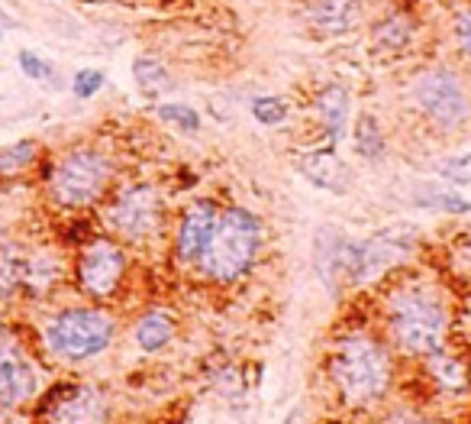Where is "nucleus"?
Masks as SVG:
<instances>
[{"label":"nucleus","mask_w":471,"mask_h":424,"mask_svg":"<svg viewBox=\"0 0 471 424\" xmlns=\"http://www.w3.org/2000/svg\"><path fill=\"white\" fill-rule=\"evenodd\" d=\"M48 424H107L104 395L88 383H65L42 402Z\"/></svg>","instance_id":"nucleus-11"},{"label":"nucleus","mask_w":471,"mask_h":424,"mask_svg":"<svg viewBox=\"0 0 471 424\" xmlns=\"http://www.w3.org/2000/svg\"><path fill=\"white\" fill-rule=\"evenodd\" d=\"M313 266H317L319 282L333 295L355 286V266H359V240L343 237L339 230L323 227L317 234V250H313Z\"/></svg>","instance_id":"nucleus-10"},{"label":"nucleus","mask_w":471,"mask_h":424,"mask_svg":"<svg viewBox=\"0 0 471 424\" xmlns=\"http://www.w3.org/2000/svg\"><path fill=\"white\" fill-rule=\"evenodd\" d=\"M104 224L120 243H149L165 227V201L153 185H126L107 201Z\"/></svg>","instance_id":"nucleus-7"},{"label":"nucleus","mask_w":471,"mask_h":424,"mask_svg":"<svg viewBox=\"0 0 471 424\" xmlns=\"http://www.w3.org/2000/svg\"><path fill=\"white\" fill-rule=\"evenodd\" d=\"M452 40H456V49L471 62V7L456 13V20H452Z\"/></svg>","instance_id":"nucleus-30"},{"label":"nucleus","mask_w":471,"mask_h":424,"mask_svg":"<svg viewBox=\"0 0 471 424\" xmlns=\"http://www.w3.org/2000/svg\"><path fill=\"white\" fill-rule=\"evenodd\" d=\"M416 230L414 227H388L375 237L359 240V266H355V286L378 282L414 253Z\"/></svg>","instance_id":"nucleus-9"},{"label":"nucleus","mask_w":471,"mask_h":424,"mask_svg":"<svg viewBox=\"0 0 471 424\" xmlns=\"http://www.w3.org/2000/svg\"><path fill=\"white\" fill-rule=\"evenodd\" d=\"M129 256L120 240L113 237H94L78 250L74 260V282L81 295H88L94 302H110L126 282Z\"/></svg>","instance_id":"nucleus-8"},{"label":"nucleus","mask_w":471,"mask_h":424,"mask_svg":"<svg viewBox=\"0 0 471 424\" xmlns=\"http://www.w3.org/2000/svg\"><path fill=\"white\" fill-rule=\"evenodd\" d=\"M36 159H39V143H36V139H20V143L0 146V179L20 175V172L30 169Z\"/></svg>","instance_id":"nucleus-23"},{"label":"nucleus","mask_w":471,"mask_h":424,"mask_svg":"<svg viewBox=\"0 0 471 424\" xmlns=\"http://www.w3.org/2000/svg\"><path fill=\"white\" fill-rule=\"evenodd\" d=\"M352 146H355V153H359L362 159H371V163H378V159L384 155L388 143H384L381 123H378L371 114L355 117V127H352Z\"/></svg>","instance_id":"nucleus-22"},{"label":"nucleus","mask_w":471,"mask_h":424,"mask_svg":"<svg viewBox=\"0 0 471 424\" xmlns=\"http://www.w3.org/2000/svg\"><path fill=\"white\" fill-rule=\"evenodd\" d=\"M258 246H262V221L252 211L232 204L216 214L210 240L197 260V269L214 286H232L252 269Z\"/></svg>","instance_id":"nucleus-3"},{"label":"nucleus","mask_w":471,"mask_h":424,"mask_svg":"<svg viewBox=\"0 0 471 424\" xmlns=\"http://www.w3.org/2000/svg\"><path fill=\"white\" fill-rule=\"evenodd\" d=\"M39 373L30 353L10 334H0V408H20L36 399Z\"/></svg>","instance_id":"nucleus-12"},{"label":"nucleus","mask_w":471,"mask_h":424,"mask_svg":"<svg viewBox=\"0 0 471 424\" xmlns=\"http://www.w3.org/2000/svg\"><path fill=\"white\" fill-rule=\"evenodd\" d=\"M420 208H436L446 214H471V201H465L462 195H456L452 188H426L420 191Z\"/></svg>","instance_id":"nucleus-24"},{"label":"nucleus","mask_w":471,"mask_h":424,"mask_svg":"<svg viewBox=\"0 0 471 424\" xmlns=\"http://www.w3.org/2000/svg\"><path fill=\"white\" fill-rule=\"evenodd\" d=\"M133 340L143 353H159L175 340V318L165 308L145 311L143 318L133 324Z\"/></svg>","instance_id":"nucleus-18"},{"label":"nucleus","mask_w":471,"mask_h":424,"mask_svg":"<svg viewBox=\"0 0 471 424\" xmlns=\"http://www.w3.org/2000/svg\"><path fill=\"white\" fill-rule=\"evenodd\" d=\"M313 107H317L319 123L327 127L329 146H336V143L345 137V127H349V114H352L349 88H345V84H327V88H319L317 98H313Z\"/></svg>","instance_id":"nucleus-16"},{"label":"nucleus","mask_w":471,"mask_h":424,"mask_svg":"<svg viewBox=\"0 0 471 424\" xmlns=\"http://www.w3.org/2000/svg\"><path fill=\"white\" fill-rule=\"evenodd\" d=\"M117 337V318L97 305H68L48 314L42 324V347L62 363H88L110 350Z\"/></svg>","instance_id":"nucleus-4"},{"label":"nucleus","mask_w":471,"mask_h":424,"mask_svg":"<svg viewBox=\"0 0 471 424\" xmlns=\"http://www.w3.org/2000/svg\"><path fill=\"white\" fill-rule=\"evenodd\" d=\"M155 117H159L161 123H171V127H178V130L184 133H197L200 130V114L194 110L191 104H159L155 107Z\"/></svg>","instance_id":"nucleus-25"},{"label":"nucleus","mask_w":471,"mask_h":424,"mask_svg":"<svg viewBox=\"0 0 471 424\" xmlns=\"http://www.w3.org/2000/svg\"><path fill=\"white\" fill-rule=\"evenodd\" d=\"M462 256H465V262H468V269H471V234L465 237V243H462Z\"/></svg>","instance_id":"nucleus-31"},{"label":"nucleus","mask_w":471,"mask_h":424,"mask_svg":"<svg viewBox=\"0 0 471 424\" xmlns=\"http://www.w3.org/2000/svg\"><path fill=\"white\" fill-rule=\"evenodd\" d=\"M436 172H440V179L452 181V185H471V153L449 155L436 165Z\"/></svg>","instance_id":"nucleus-28"},{"label":"nucleus","mask_w":471,"mask_h":424,"mask_svg":"<svg viewBox=\"0 0 471 424\" xmlns=\"http://www.w3.org/2000/svg\"><path fill=\"white\" fill-rule=\"evenodd\" d=\"M252 117L262 127H281L288 120V101L278 98V94H262V98L252 101Z\"/></svg>","instance_id":"nucleus-26"},{"label":"nucleus","mask_w":471,"mask_h":424,"mask_svg":"<svg viewBox=\"0 0 471 424\" xmlns=\"http://www.w3.org/2000/svg\"><path fill=\"white\" fill-rule=\"evenodd\" d=\"M26 250L23 243H7L0 246V302H10L13 295L23 292V278H26Z\"/></svg>","instance_id":"nucleus-19"},{"label":"nucleus","mask_w":471,"mask_h":424,"mask_svg":"<svg viewBox=\"0 0 471 424\" xmlns=\"http://www.w3.org/2000/svg\"><path fill=\"white\" fill-rule=\"evenodd\" d=\"M62 278V262L56 253L48 250H36V253H26V278H23V292L30 295H46L48 288Z\"/></svg>","instance_id":"nucleus-20"},{"label":"nucleus","mask_w":471,"mask_h":424,"mask_svg":"<svg viewBox=\"0 0 471 424\" xmlns=\"http://www.w3.org/2000/svg\"><path fill=\"white\" fill-rule=\"evenodd\" d=\"M216 214H220V208L214 201H207V198H200V201L184 208L175 230V256L184 266H197L200 253H204V246L210 240V230L216 224Z\"/></svg>","instance_id":"nucleus-14"},{"label":"nucleus","mask_w":471,"mask_h":424,"mask_svg":"<svg viewBox=\"0 0 471 424\" xmlns=\"http://www.w3.org/2000/svg\"><path fill=\"white\" fill-rule=\"evenodd\" d=\"M113 159L97 146H74L46 172V195L62 211H84L107 198L113 185Z\"/></svg>","instance_id":"nucleus-5"},{"label":"nucleus","mask_w":471,"mask_h":424,"mask_svg":"<svg viewBox=\"0 0 471 424\" xmlns=\"http://www.w3.org/2000/svg\"><path fill=\"white\" fill-rule=\"evenodd\" d=\"M16 62H20V72H23L26 78H32V82H52V78H56V66H52V62H46L39 52L20 49Z\"/></svg>","instance_id":"nucleus-29"},{"label":"nucleus","mask_w":471,"mask_h":424,"mask_svg":"<svg viewBox=\"0 0 471 424\" xmlns=\"http://www.w3.org/2000/svg\"><path fill=\"white\" fill-rule=\"evenodd\" d=\"M297 172L304 175L310 185L323 188L329 195H345L352 185V169L336 155V149H310V153L297 155Z\"/></svg>","instance_id":"nucleus-15"},{"label":"nucleus","mask_w":471,"mask_h":424,"mask_svg":"<svg viewBox=\"0 0 471 424\" xmlns=\"http://www.w3.org/2000/svg\"><path fill=\"white\" fill-rule=\"evenodd\" d=\"M410 101L432 127L442 133H458L471 123V94L462 75L449 66H432L414 75Z\"/></svg>","instance_id":"nucleus-6"},{"label":"nucleus","mask_w":471,"mask_h":424,"mask_svg":"<svg viewBox=\"0 0 471 424\" xmlns=\"http://www.w3.org/2000/svg\"><path fill=\"white\" fill-rule=\"evenodd\" d=\"M4 243H7V237H4V234H0V246H4Z\"/></svg>","instance_id":"nucleus-32"},{"label":"nucleus","mask_w":471,"mask_h":424,"mask_svg":"<svg viewBox=\"0 0 471 424\" xmlns=\"http://www.w3.org/2000/svg\"><path fill=\"white\" fill-rule=\"evenodd\" d=\"M104 84H107L104 68H78L72 78V94L78 101H91Z\"/></svg>","instance_id":"nucleus-27"},{"label":"nucleus","mask_w":471,"mask_h":424,"mask_svg":"<svg viewBox=\"0 0 471 424\" xmlns=\"http://www.w3.org/2000/svg\"><path fill=\"white\" fill-rule=\"evenodd\" d=\"M365 20L362 0H307L304 23L317 40H343Z\"/></svg>","instance_id":"nucleus-13"},{"label":"nucleus","mask_w":471,"mask_h":424,"mask_svg":"<svg viewBox=\"0 0 471 424\" xmlns=\"http://www.w3.org/2000/svg\"><path fill=\"white\" fill-rule=\"evenodd\" d=\"M329 379L349 405L378 402L391 389L394 379V359L388 343L368 331L343 334L329 353Z\"/></svg>","instance_id":"nucleus-2"},{"label":"nucleus","mask_w":471,"mask_h":424,"mask_svg":"<svg viewBox=\"0 0 471 424\" xmlns=\"http://www.w3.org/2000/svg\"><path fill=\"white\" fill-rule=\"evenodd\" d=\"M384 331L400 353L432 357L449 337L446 298L423 278H404L384 298Z\"/></svg>","instance_id":"nucleus-1"},{"label":"nucleus","mask_w":471,"mask_h":424,"mask_svg":"<svg viewBox=\"0 0 471 424\" xmlns=\"http://www.w3.org/2000/svg\"><path fill=\"white\" fill-rule=\"evenodd\" d=\"M133 78H136L139 91H143L145 98H161V94L175 91V78H171L165 62L155 56H139L133 62Z\"/></svg>","instance_id":"nucleus-21"},{"label":"nucleus","mask_w":471,"mask_h":424,"mask_svg":"<svg viewBox=\"0 0 471 424\" xmlns=\"http://www.w3.org/2000/svg\"><path fill=\"white\" fill-rule=\"evenodd\" d=\"M414 33H416V20L407 17L404 10H391V13H384L381 20L371 23V49L397 56V52L410 49Z\"/></svg>","instance_id":"nucleus-17"}]
</instances>
